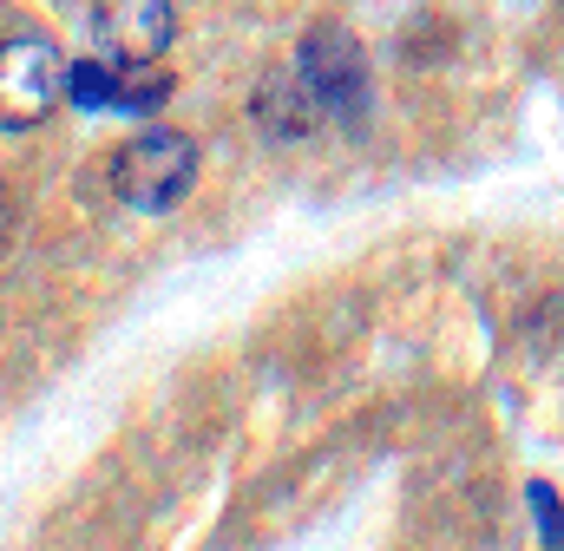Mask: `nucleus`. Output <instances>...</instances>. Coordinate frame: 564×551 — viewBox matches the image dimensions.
<instances>
[{"instance_id":"1","label":"nucleus","mask_w":564,"mask_h":551,"mask_svg":"<svg viewBox=\"0 0 564 551\" xmlns=\"http://www.w3.org/2000/svg\"><path fill=\"white\" fill-rule=\"evenodd\" d=\"M197 184V144L171 126H151V132L126 138L119 158H112V191L132 204V210H177Z\"/></svg>"},{"instance_id":"2","label":"nucleus","mask_w":564,"mask_h":551,"mask_svg":"<svg viewBox=\"0 0 564 551\" xmlns=\"http://www.w3.org/2000/svg\"><path fill=\"white\" fill-rule=\"evenodd\" d=\"M66 93V60L40 33L0 40V132H33Z\"/></svg>"},{"instance_id":"3","label":"nucleus","mask_w":564,"mask_h":551,"mask_svg":"<svg viewBox=\"0 0 564 551\" xmlns=\"http://www.w3.org/2000/svg\"><path fill=\"white\" fill-rule=\"evenodd\" d=\"M295 73L315 86V99L328 106V119H355L361 99H368V60H361L355 33H341V26H315V33L302 40Z\"/></svg>"},{"instance_id":"4","label":"nucleus","mask_w":564,"mask_h":551,"mask_svg":"<svg viewBox=\"0 0 564 551\" xmlns=\"http://www.w3.org/2000/svg\"><path fill=\"white\" fill-rule=\"evenodd\" d=\"M177 40L171 0H99L93 7V46L106 60H164Z\"/></svg>"},{"instance_id":"5","label":"nucleus","mask_w":564,"mask_h":551,"mask_svg":"<svg viewBox=\"0 0 564 551\" xmlns=\"http://www.w3.org/2000/svg\"><path fill=\"white\" fill-rule=\"evenodd\" d=\"M250 112H257V132L276 138V144H295V138H308V132L328 126V106L315 99V86H308L302 73H276V79H263Z\"/></svg>"},{"instance_id":"6","label":"nucleus","mask_w":564,"mask_h":551,"mask_svg":"<svg viewBox=\"0 0 564 551\" xmlns=\"http://www.w3.org/2000/svg\"><path fill=\"white\" fill-rule=\"evenodd\" d=\"M66 99L73 106H86V112H106L112 99H119V60H73L66 66Z\"/></svg>"},{"instance_id":"7","label":"nucleus","mask_w":564,"mask_h":551,"mask_svg":"<svg viewBox=\"0 0 564 551\" xmlns=\"http://www.w3.org/2000/svg\"><path fill=\"white\" fill-rule=\"evenodd\" d=\"M164 99H171V73H164L158 60H119V99H112V106L151 112V106H164Z\"/></svg>"},{"instance_id":"8","label":"nucleus","mask_w":564,"mask_h":551,"mask_svg":"<svg viewBox=\"0 0 564 551\" xmlns=\"http://www.w3.org/2000/svg\"><path fill=\"white\" fill-rule=\"evenodd\" d=\"M525 499H532V512H539V526H545V545H564V506H558V493H552V486H532Z\"/></svg>"}]
</instances>
